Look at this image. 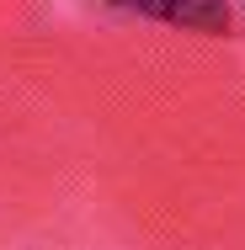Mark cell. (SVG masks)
<instances>
[{
  "label": "cell",
  "instance_id": "cell-1",
  "mask_svg": "<svg viewBox=\"0 0 245 250\" xmlns=\"http://www.w3.org/2000/svg\"><path fill=\"white\" fill-rule=\"evenodd\" d=\"M117 11H134L165 27H187V32H224L229 27V0H112Z\"/></svg>",
  "mask_w": 245,
  "mask_h": 250
}]
</instances>
